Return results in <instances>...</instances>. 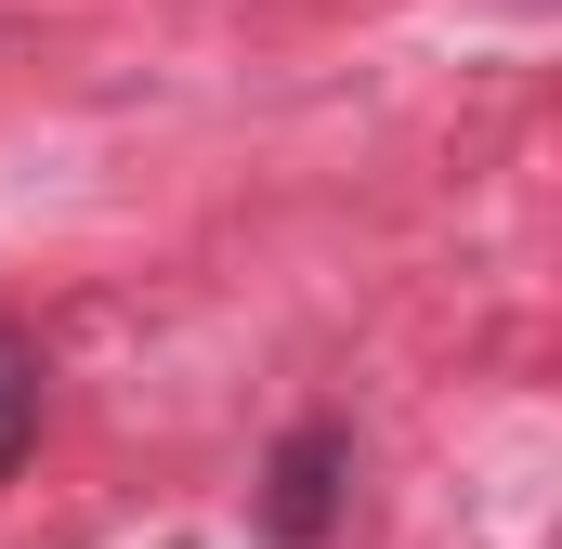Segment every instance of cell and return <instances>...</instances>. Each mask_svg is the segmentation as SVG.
Returning a JSON list of instances; mask_svg holds the SVG:
<instances>
[{
	"label": "cell",
	"mask_w": 562,
	"mask_h": 549,
	"mask_svg": "<svg viewBox=\"0 0 562 549\" xmlns=\"http://www.w3.org/2000/svg\"><path fill=\"white\" fill-rule=\"evenodd\" d=\"M40 458V340L0 314V484Z\"/></svg>",
	"instance_id": "2"
},
{
	"label": "cell",
	"mask_w": 562,
	"mask_h": 549,
	"mask_svg": "<svg viewBox=\"0 0 562 549\" xmlns=\"http://www.w3.org/2000/svg\"><path fill=\"white\" fill-rule=\"evenodd\" d=\"M340 497H353V432L340 418H301L276 445V471H262V537L276 549H314L340 524Z\"/></svg>",
	"instance_id": "1"
}]
</instances>
